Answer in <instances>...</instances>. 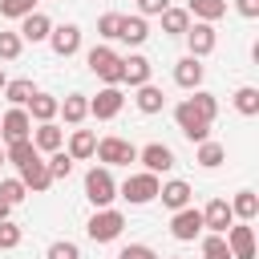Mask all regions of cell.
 Wrapping results in <instances>:
<instances>
[{
	"label": "cell",
	"mask_w": 259,
	"mask_h": 259,
	"mask_svg": "<svg viewBox=\"0 0 259 259\" xmlns=\"http://www.w3.org/2000/svg\"><path fill=\"white\" fill-rule=\"evenodd\" d=\"M138 8H142V16H162L170 8V0H138Z\"/></svg>",
	"instance_id": "cell-43"
},
{
	"label": "cell",
	"mask_w": 259,
	"mask_h": 259,
	"mask_svg": "<svg viewBox=\"0 0 259 259\" xmlns=\"http://www.w3.org/2000/svg\"><path fill=\"white\" fill-rule=\"evenodd\" d=\"M85 198H89L97 210H105V206L117 198V182H113L109 166H93V170L85 174Z\"/></svg>",
	"instance_id": "cell-1"
},
{
	"label": "cell",
	"mask_w": 259,
	"mask_h": 259,
	"mask_svg": "<svg viewBox=\"0 0 259 259\" xmlns=\"http://www.w3.org/2000/svg\"><path fill=\"white\" fill-rule=\"evenodd\" d=\"M16 243H20V227L4 219V223H0V251H12Z\"/></svg>",
	"instance_id": "cell-38"
},
{
	"label": "cell",
	"mask_w": 259,
	"mask_h": 259,
	"mask_svg": "<svg viewBox=\"0 0 259 259\" xmlns=\"http://www.w3.org/2000/svg\"><path fill=\"white\" fill-rule=\"evenodd\" d=\"M186 40H190V57H206V53H214V24H190L186 28Z\"/></svg>",
	"instance_id": "cell-14"
},
{
	"label": "cell",
	"mask_w": 259,
	"mask_h": 259,
	"mask_svg": "<svg viewBox=\"0 0 259 259\" xmlns=\"http://www.w3.org/2000/svg\"><path fill=\"white\" fill-rule=\"evenodd\" d=\"M231 214H235V219H243V223H251V219L259 214V198H255L251 190H239V194H235V202H231Z\"/></svg>",
	"instance_id": "cell-27"
},
{
	"label": "cell",
	"mask_w": 259,
	"mask_h": 259,
	"mask_svg": "<svg viewBox=\"0 0 259 259\" xmlns=\"http://www.w3.org/2000/svg\"><path fill=\"white\" fill-rule=\"evenodd\" d=\"M4 158H8V162H16V166H24V162H32V158H36V146H32L28 138H24V142H12V146L4 150Z\"/></svg>",
	"instance_id": "cell-33"
},
{
	"label": "cell",
	"mask_w": 259,
	"mask_h": 259,
	"mask_svg": "<svg viewBox=\"0 0 259 259\" xmlns=\"http://www.w3.org/2000/svg\"><path fill=\"white\" fill-rule=\"evenodd\" d=\"M49 259H81V251H77V243L61 239V243H53V247H49Z\"/></svg>",
	"instance_id": "cell-41"
},
{
	"label": "cell",
	"mask_w": 259,
	"mask_h": 259,
	"mask_svg": "<svg viewBox=\"0 0 259 259\" xmlns=\"http://www.w3.org/2000/svg\"><path fill=\"white\" fill-rule=\"evenodd\" d=\"M32 4H36V0H0V12H4V16H20V20H24V16L32 12Z\"/></svg>",
	"instance_id": "cell-39"
},
{
	"label": "cell",
	"mask_w": 259,
	"mask_h": 259,
	"mask_svg": "<svg viewBox=\"0 0 259 259\" xmlns=\"http://www.w3.org/2000/svg\"><path fill=\"white\" fill-rule=\"evenodd\" d=\"M158 194H162V206H170V210H182V206H190V186H186L182 178H174V182L158 186Z\"/></svg>",
	"instance_id": "cell-19"
},
{
	"label": "cell",
	"mask_w": 259,
	"mask_h": 259,
	"mask_svg": "<svg viewBox=\"0 0 259 259\" xmlns=\"http://www.w3.org/2000/svg\"><path fill=\"white\" fill-rule=\"evenodd\" d=\"M170 235H174L178 243H190V239H198V235H202V210H194V206H182V210H174V219H170Z\"/></svg>",
	"instance_id": "cell-7"
},
{
	"label": "cell",
	"mask_w": 259,
	"mask_h": 259,
	"mask_svg": "<svg viewBox=\"0 0 259 259\" xmlns=\"http://www.w3.org/2000/svg\"><path fill=\"white\" fill-rule=\"evenodd\" d=\"M117 259H158V251H154V247H146V243H130Z\"/></svg>",
	"instance_id": "cell-42"
},
{
	"label": "cell",
	"mask_w": 259,
	"mask_h": 259,
	"mask_svg": "<svg viewBox=\"0 0 259 259\" xmlns=\"http://www.w3.org/2000/svg\"><path fill=\"white\" fill-rule=\"evenodd\" d=\"M121 227H125V219H121V210H113V206L97 210V214L85 223V231H89L93 243H113V239L121 235Z\"/></svg>",
	"instance_id": "cell-2"
},
{
	"label": "cell",
	"mask_w": 259,
	"mask_h": 259,
	"mask_svg": "<svg viewBox=\"0 0 259 259\" xmlns=\"http://www.w3.org/2000/svg\"><path fill=\"white\" fill-rule=\"evenodd\" d=\"M8 210H12V206H8V202H4V198H0V223H4V219H8Z\"/></svg>",
	"instance_id": "cell-45"
},
{
	"label": "cell",
	"mask_w": 259,
	"mask_h": 259,
	"mask_svg": "<svg viewBox=\"0 0 259 259\" xmlns=\"http://www.w3.org/2000/svg\"><path fill=\"white\" fill-rule=\"evenodd\" d=\"M93 150H97L93 130H73V138H69V158L81 162V158H93Z\"/></svg>",
	"instance_id": "cell-21"
},
{
	"label": "cell",
	"mask_w": 259,
	"mask_h": 259,
	"mask_svg": "<svg viewBox=\"0 0 259 259\" xmlns=\"http://www.w3.org/2000/svg\"><path fill=\"white\" fill-rule=\"evenodd\" d=\"M223 158H227V150H223L219 142H198V162H202L206 170H214V166H223Z\"/></svg>",
	"instance_id": "cell-31"
},
{
	"label": "cell",
	"mask_w": 259,
	"mask_h": 259,
	"mask_svg": "<svg viewBox=\"0 0 259 259\" xmlns=\"http://www.w3.org/2000/svg\"><path fill=\"white\" fill-rule=\"evenodd\" d=\"M45 166H49V178L57 182V178H69V170H73V158H69V154H61V150H53V158H49Z\"/></svg>",
	"instance_id": "cell-34"
},
{
	"label": "cell",
	"mask_w": 259,
	"mask_h": 259,
	"mask_svg": "<svg viewBox=\"0 0 259 259\" xmlns=\"http://www.w3.org/2000/svg\"><path fill=\"white\" fill-rule=\"evenodd\" d=\"M206 121H214V113H219V101H214V93H202V89H194V97H186Z\"/></svg>",
	"instance_id": "cell-32"
},
{
	"label": "cell",
	"mask_w": 259,
	"mask_h": 259,
	"mask_svg": "<svg viewBox=\"0 0 259 259\" xmlns=\"http://www.w3.org/2000/svg\"><path fill=\"white\" fill-rule=\"evenodd\" d=\"M4 162H8V158H4V150H0V166H4Z\"/></svg>",
	"instance_id": "cell-47"
},
{
	"label": "cell",
	"mask_w": 259,
	"mask_h": 259,
	"mask_svg": "<svg viewBox=\"0 0 259 259\" xmlns=\"http://www.w3.org/2000/svg\"><path fill=\"white\" fill-rule=\"evenodd\" d=\"M24 194H28V190H24V182H20V178H4V182H0V198H4L8 206H12V202H20Z\"/></svg>",
	"instance_id": "cell-37"
},
{
	"label": "cell",
	"mask_w": 259,
	"mask_h": 259,
	"mask_svg": "<svg viewBox=\"0 0 259 259\" xmlns=\"http://www.w3.org/2000/svg\"><path fill=\"white\" fill-rule=\"evenodd\" d=\"M89 69L105 81V85H121V57L109 49V45H97L89 49Z\"/></svg>",
	"instance_id": "cell-3"
},
{
	"label": "cell",
	"mask_w": 259,
	"mask_h": 259,
	"mask_svg": "<svg viewBox=\"0 0 259 259\" xmlns=\"http://www.w3.org/2000/svg\"><path fill=\"white\" fill-rule=\"evenodd\" d=\"M117 28H121V16H117V12H105V16L97 20V32H101L105 40H113V36H117Z\"/></svg>",
	"instance_id": "cell-40"
},
{
	"label": "cell",
	"mask_w": 259,
	"mask_h": 259,
	"mask_svg": "<svg viewBox=\"0 0 259 259\" xmlns=\"http://www.w3.org/2000/svg\"><path fill=\"white\" fill-rule=\"evenodd\" d=\"M202 65H198V57H182L178 65H174V81L182 85V89H198L202 85Z\"/></svg>",
	"instance_id": "cell-18"
},
{
	"label": "cell",
	"mask_w": 259,
	"mask_h": 259,
	"mask_svg": "<svg viewBox=\"0 0 259 259\" xmlns=\"http://www.w3.org/2000/svg\"><path fill=\"white\" fill-rule=\"evenodd\" d=\"M4 85H8V77H4V69H0V89H4Z\"/></svg>",
	"instance_id": "cell-46"
},
{
	"label": "cell",
	"mask_w": 259,
	"mask_h": 259,
	"mask_svg": "<svg viewBox=\"0 0 259 259\" xmlns=\"http://www.w3.org/2000/svg\"><path fill=\"white\" fill-rule=\"evenodd\" d=\"M49 40H53V53H57V57H73V53L81 49V28H77V24H61V28L49 32Z\"/></svg>",
	"instance_id": "cell-13"
},
{
	"label": "cell",
	"mask_w": 259,
	"mask_h": 259,
	"mask_svg": "<svg viewBox=\"0 0 259 259\" xmlns=\"http://www.w3.org/2000/svg\"><path fill=\"white\" fill-rule=\"evenodd\" d=\"M162 28H166L170 36H186V28H190V12H186V8H166V12H162Z\"/></svg>",
	"instance_id": "cell-26"
},
{
	"label": "cell",
	"mask_w": 259,
	"mask_h": 259,
	"mask_svg": "<svg viewBox=\"0 0 259 259\" xmlns=\"http://www.w3.org/2000/svg\"><path fill=\"white\" fill-rule=\"evenodd\" d=\"M202 259H231L227 239H223V235H206V239H202Z\"/></svg>",
	"instance_id": "cell-35"
},
{
	"label": "cell",
	"mask_w": 259,
	"mask_h": 259,
	"mask_svg": "<svg viewBox=\"0 0 259 259\" xmlns=\"http://www.w3.org/2000/svg\"><path fill=\"white\" fill-rule=\"evenodd\" d=\"M61 142H65V138H61V130H57L53 121H45V125L32 134V146H36V150H49V154H53V150H61Z\"/></svg>",
	"instance_id": "cell-28"
},
{
	"label": "cell",
	"mask_w": 259,
	"mask_h": 259,
	"mask_svg": "<svg viewBox=\"0 0 259 259\" xmlns=\"http://www.w3.org/2000/svg\"><path fill=\"white\" fill-rule=\"evenodd\" d=\"M227 227H235L231 202H227V198L206 202V210H202V231H210V235H227Z\"/></svg>",
	"instance_id": "cell-9"
},
{
	"label": "cell",
	"mask_w": 259,
	"mask_h": 259,
	"mask_svg": "<svg viewBox=\"0 0 259 259\" xmlns=\"http://www.w3.org/2000/svg\"><path fill=\"white\" fill-rule=\"evenodd\" d=\"M20 182H24V190H36V194L53 186V178H49V166L40 162V154H36L32 162H24V166H20Z\"/></svg>",
	"instance_id": "cell-15"
},
{
	"label": "cell",
	"mask_w": 259,
	"mask_h": 259,
	"mask_svg": "<svg viewBox=\"0 0 259 259\" xmlns=\"http://www.w3.org/2000/svg\"><path fill=\"white\" fill-rule=\"evenodd\" d=\"M170 259H178V255H170Z\"/></svg>",
	"instance_id": "cell-48"
},
{
	"label": "cell",
	"mask_w": 259,
	"mask_h": 259,
	"mask_svg": "<svg viewBox=\"0 0 259 259\" xmlns=\"http://www.w3.org/2000/svg\"><path fill=\"white\" fill-rule=\"evenodd\" d=\"M4 93H8V101H12L16 109H24V105L32 101V93H36V89H32V81H24V77H20V81H8V85H4Z\"/></svg>",
	"instance_id": "cell-29"
},
{
	"label": "cell",
	"mask_w": 259,
	"mask_h": 259,
	"mask_svg": "<svg viewBox=\"0 0 259 259\" xmlns=\"http://www.w3.org/2000/svg\"><path fill=\"white\" fill-rule=\"evenodd\" d=\"M57 105H61V101H57L53 93H32V101H28V109H24V113H28V117H36V121L45 125V121H53V117H57Z\"/></svg>",
	"instance_id": "cell-20"
},
{
	"label": "cell",
	"mask_w": 259,
	"mask_h": 259,
	"mask_svg": "<svg viewBox=\"0 0 259 259\" xmlns=\"http://www.w3.org/2000/svg\"><path fill=\"white\" fill-rule=\"evenodd\" d=\"M20 32H0V61H16L20 57Z\"/></svg>",
	"instance_id": "cell-36"
},
{
	"label": "cell",
	"mask_w": 259,
	"mask_h": 259,
	"mask_svg": "<svg viewBox=\"0 0 259 259\" xmlns=\"http://www.w3.org/2000/svg\"><path fill=\"white\" fill-rule=\"evenodd\" d=\"M227 251H231V259H255V231L247 227V223H239V227H227Z\"/></svg>",
	"instance_id": "cell-10"
},
{
	"label": "cell",
	"mask_w": 259,
	"mask_h": 259,
	"mask_svg": "<svg viewBox=\"0 0 259 259\" xmlns=\"http://www.w3.org/2000/svg\"><path fill=\"white\" fill-rule=\"evenodd\" d=\"M138 162H146V174H162V170H174V150L162 142H150L138 150Z\"/></svg>",
	"instance_id": "cell-12"
},
{
	"label": "cell",
	"mask_w": 259,
	"mask_h": 259,
	"mask_svg": "<svg viewBox=\"0 0 259 259\" xmlns=\"http://www.w3.org/2000/svg\"><path fill=\"white\" fill-rule=\"evenodd\" d=\"M121 105H125L121 89H117V85H105V89L89 101V113H93L97 121H109V117H117V113H121Z\"/></svg>",
	"instance_id": "cell-8"
},
{
	"label": "cell",
	"mask_w": 259,
	"mask_h": 259,
	"mask_svg": "<svg viewBox=\"0 0 259 259\" xmlns=\"http://www.w3.org/2000/svg\"><path fill=\"white\" fill-rule=\"evenodd\" d=\"M121 81L125 85H150V61L142 57V53H134V57H121Z\"/></svg>",
	"instance_id": "cell-16"
},
{
	"label": "cell",
	"mask_w": 259,
	"mask_h": 259,
	"mask_svg": "<svg viewBox=\"0 0 259 259\" xmlns=\"http://www.w3.org/2000/svg\"><path fill=\"white\" fill-rule=\"evenodd\" d=\"M49 32H53V20L45 16V12H28L24 20H20V40H49Z\"/></svg>",
	"instance_id": "cell-17"
},
{
	"label": "cell",
	"mask_w": 259,
	"mask_h": 259,
	"mask_svg": "<svg viewBox=\"0 0 259 259\" xmlns=\"http://www.w3.org/2000/svg\"><path fill=\"white\" fill-rule=\"evenodd\" d=\"M93 154H97V162H105V166H130V162L138 158V146L125 142V138H101Z\"/></svg>",
	"instance_id": "cell-5"
},
{
	"label": "cell",
	"mask_w": 259,
	"mask_h": 259,
	"mask_svg": "<svg viewBox=\"0 0 259 259\" xmlns=\"http://www.w3.org/2000/svg\"><path fill=\"white\" fill-rule=\"evenodd\" d=\"M0 134H4V142H8V146H12V142H24V138L32 134V117H28L24 109H16V105H12V109L0 117Z\"/></svg>",
	"instance_id": "cell-11"
},
{
	"label": "cell",
	"mask_w": 259,
	"mask_h": 259,
	"mask_svg": "<svg viewBox=\"0 0 259 259\" xmlns=\"http://www.w3.org/2000/svg\"><path fill=\"white\" fill-rule=\"evenodd\" d=\"M121 198H130L134 206L158 198V174H130V178L121 182Z\"/></svg>",
	"instance_id": "cell-6"
},
{
	"label": "cell",
	"mask_w": 259,
	"mask_h": 259,
	"mask_svg": "<svg viewBox=\"0 0 259 259\" xmlns=\"http://www.w3.org/2000/svg\"><path fill=\"white\" fill-rule=\"evenodd\" d=\"M235 8H239L247 20H255V16H259V0H235Z\"/></svg>",
	"instance_id": "cell-44"
},
{
	"label": "cell",
	"mask_w": 259,
	"mask_h": 259,
	"mask_svg": "<svg viewBox=\"0 0 259 259\" xmlns=\"http://www.w3.org/2000/svg\"><path fill=\"white\" fill-rule=\"evenodd\" d=\"M174 121H178V130H182L190 142H210V121H206L190 101H182V105L174 109Z\"/></svg>",
	"instance_id": "cell-4"
},
{
	"label": "cell",
	"mask_w": 259,
	"mask_h": 259,
	"mask_svg": "<svg viewBox=\"0 0 259 259\" xmlns=\"http://www.w3.org/2000/svg\"><path fill=\"white\" fill-rule=\"evenodd\" d=\"M235 109H239L243 117H255V113H259V89H255V85H243V89L235 93Z\"/></svg>",
	"instance_id": "cell-30"
},
{
	"label": "cell",
	"mask_w": 259,
	"mask_h": 259,
	"mask_svg": "<svg viewBox=\"0 0 259 259\" xmlns=\"http://www.w3.org/2000/svg\"><path fill=\"white\" fill-rule=\"evenodd\" d=\"M57 113H65V121H69V125H77V121H85V113H89V101H85L81 93H69V97L57 105Z\"/></svg>",
	"instance_id": "cell-25"
},
{
	"label": "cell",
	"mask_w": 259,
	"mask_h": 259,
	"mask_svg": "<svg viewBox=\"0 0 259 259\" xmlns=\"http://www.w3.org/2000/svg\"><path fill=\"white\" fill-rule=\"evenodd\" d=\"M190 16H198L202 24H214L219 16H227V0H190V8H186Z\"/></svg>",
	"instance_id": "cell-22"
},
{
	"label": "cell",
	"mask_w": 259,
	"mask_h": 259,
	"mask_svg": "<svg viewBox=\"0 0 259 259\" xmlns=\"http://www.w3.org/2000/svg\"><path fill=\"white\" fill-rule=\"evenodd\" d=\"M134 101H138L142 113H158V109L166 105V93H162L158 85H138V97H134Z\"/></svg>",
	"instance_id": "cell-24"
},
{
	"label": "cell",
	"mask_w": 259,
	"mask_h": 259,
	"mask_svg": "<svg viewBox=\"0 0 259 259\" xmlns=\"http://www.w3.org/2000/svg\"><path fill=\"white\" fill-rule=\"evenodd\" d=\"M117 36H121L125 45H142V40L150 36V28H146V20H142V16H121V28H117Z\"/></svg>",
	"instance_id": "cell-23"
}]
</instances>
